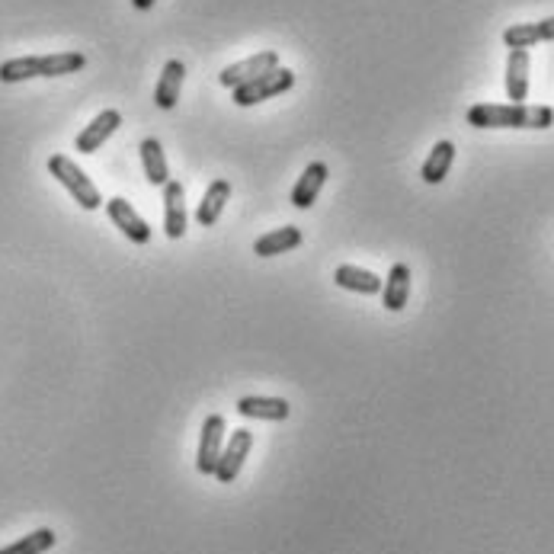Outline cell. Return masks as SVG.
Wrapping results in <instances>:
<instances>
[{"instance_id":"obj_1","label":"cell","mask_w":554,"mask_h":554,"mask_svg":"<svg viewBox=\"0 0 554 554\" xmlns=\"http://www.w3.org/2000/svg\"><path fill=\"white\" fill-rule=\"evenodd\" d=\"M471 129H551L554 109L529 103H478L468 109Z\"/></svg>"},{"instance_id":"obj_2","label":"cell","mask_w":554,"mask_h":554,"mask_svg":"<svg viewBox=\"0 0 554 554\" xmlns=\"http://www.w3.org/2000/svg\"><path fill=\"white\" fill-rule=\"evenodd\" d=\"M49 173L52 177L68 189V193L74 196V202L81 205V209L87 212H97L100 205H103V196H100V189L93 186V180L87 177V173L77 167L68 154H52L49 157Z\"/></svg>"},{"instance_id":"obj_3","label":"cell","mask_w":554,"mask_h":554,"mask_svg":"<svg viewBox=\"0 0 554 554\" xmlns=\"http://www.w3.org/2000/svg\"><path fill=\"white\" fill-rule=\"evenodd\" d=\"M292 87H295V74L289 68H273V71L260 74L257 81L231 90V97H234L237 106L247 109V106H257L263 100H273V97H279V93H289Z\"/></svg>"},{"instance_id":"obj_4","label":"cell","mask_w":554,"mask_h":554,"mask_svg":"<svg viewBox=\"0 0 554 554\" xmlns=\"http://www.w3.org/2000/svg\"><path fill=\"white\" fill-rule=\"evenodd\" d=\"M225 433H228V423L221 414H209L202 420V439H199V452H196L199 474H215L221 449H225Z\"/></svg>"},{"instance_id":"obj_5","label":"cell","mask_w":554,"mask_h":554,"mask_svg":"<svg viewBox=\"0 0 554 554\" xmlns=\"http://www.w3.org/2000/svg\"><path fill=\"white\" fill-rule=\"evenodd\" d=\"M273 68H279V55L273 49H266V52H257V55H250L244 61H237V65H228L225 71L218 74V84L225 90H237L241 84L257 81L260 74L273 71Z\"/></svg>"},{"instance_id":"obj_6","label":"cell","mask_w":554,"mask_h":554,"mask_svg":"<svg viewBox=\"0 0 554 554\" xmlns=\"http://www.w3.org/2000/svg\"><path fill=\"white\" fill-rule=\"evenodd\" d=\"M253 449V433L250 430H234L231 439L225 442V449H221V458H218V468L212 478H218L221 484H231L237 481V474H241L247 455Z\"/></svg>"},{"instance_id":"obj_7","label":"cell","mask_w":554,"mask_h":554,"mask_svg":"<svg viewBox=\"0 0 554 554\" xmlns=\"http://www.w3.org/2000/svg\"><path fill=\"white\" fill-rule=\"evenodd\" d=\"M106 212H109V221H113V225H116L125 237H129L132 244L145 247V244L151 241V225L132 209L129 199H122V196L109 199V202H106Z\"/></svg>"},{"instance_id":"obj_8","label":"cell","mask_w":554,"mask_h":554,"mask_svg":"<svg viewBox=\"0 0 554 554\" xmlns=\"http://www.w3.org/2000/svg\"><path fill=\"white\" fill-rule=\"evenodd\" d=\"M119 125H122V116H119V109H103V113L93 119L87 129L74 138V148L81 151V154H93V151H100L109 138H113L119 132Z\"/></svg>"},{"instance_id":"obj_9","label":"cell","mask_w":554,"mask_h":554,"mask_svg":"<svg viewBox=\"0 0 554 554\" xmlns=\"http://www.w3.org/2000/svg\"><path fill=\"white\" fill-rule=\"evenodd\" d=\"M186 225H189V215H186V189L183 183L170 180L164 186V234L170 241H180L186 234Z\"/></svg>"},{"instance_id":"obj_10","label":"cell","mask_w":554,"mask_h":554,"mask_svg":"<svg viewBox=\"0 0 554 554\" xmlns=\"http://www.w3.org/2000/svg\"><path fill=\"white\" fill-rule=\"evenodd\" d=\"M237 414L247 420H266V423H282L289 420L292 407L286 398H260V394H247L237 401Z\"/></svg>"},{"instance_id":"obj_11","label":"cell","mask_w":554,"mask_h":554,"mask_svg":"<svg viewBox=\"0 0 554 554\" xmlns=\"http://www.w3.org/2000/svg\"><path fill=\"white\" fill-rule=\"evenodd\" d=\"M327 177H330L327 164L324 161H311L302 177H298L295 189H292V205H295V209H311V205L318 202V193L324 189Z\"/></svg>"},{"instance_id":"obj_12","label":"cell","mask_w":554,"mask_h":554,"mask_svg":"<svg viewBox=\"0 0 554 554\" xmlns=\"http://www.w3.org/2000/svg\"><path fill=\"white\" fill-rule=\"evenodd\" d=\"M529 49H510L506 58V97L513 103H522L529 97Z\"/></svg>"},{"instance_id":"obj_13","label":"cell","mask_w":554,"mask_h":554,"mask_svg":"<svg viewBox=\"0 0 554 554\" xmlns=\"http://www.w3.org/2000/svg\"><path fill=\"white\" fill-rule=\"evenodd\" d=\"M506 49H532L535 42H554V17L538 23H516L503 33Z\"/></svg>"},{"instance_id":"obj_14","label":"cell","mask_w":554,"mask_h":554,"mask_svg":"<svg viewBox=\"0 0 554 554\" xmlns=\"http://www.w3.org/2000/svg\"><path fill=\"white\" fill-rule=\"evenodd\" d=\"M302 241H305L302 228L286 225V228H276L269 234H260L257 241H253V253H257V257H279V253H289L295 247H302Z\"/></svg>"},{"instance_id":"obj_15","label":"cell","mask_w":554,"mask_h":554,"mask_svg":"<svg viewBox=\"0 0 554 554\" xmlns=\"http://www.w3.org/2000/svg\"><path fill=\"white\" fill-rule=\"evenodd\" d=\"M183 77H186V65L180 58H170L164 71H161V81H157L154 90V103L161 109H173L180 103V90H183Z\"/></svg>"},{"instance_id":"obj_16","label":"cell","mask_w":554,"mask_h":554,"mask_svg":"<svg viewBox=\"0 0 554 554\" xmlns=\"http://www.w3.org/2000/svg\"><path fill=\"white\" fill-rule=\"evenodd\" d=\"M407 302H410V266L394 263L388 279H385V286H382V305L398 314V311H404Z\"/></svg>"},{"instance_id":"obj_17","label":"cell","mask_w":554,"mask_h":554,"mask_svg":"<svg viewBox=\"0 0 554 554\" xmlns=\"http://www.w3.org/2000/svg\"><path fill=\"white\" fill-rule=\"evenodd\" d=\"M231 199V183L228 180H212L209 189H205V196L199 202V209H196V221L202 228H212L215 221L221 218V212H225V205Z\"/></svg>"},{"instance_id":"obj_18","label":"cell","mask_w":554,"mask_h":554,"mask_svg":"<svg viewBox=\"0 0 554 554\" xmlns=\"http://www.w3.org/2000/svg\"><path fill=\"white\" fill-rule=\"evenodd\" d=\"M141 151V164H145V177L151 186H167L170 183V167H167V154L164 145L157 138H145L138 145Z\"/></svg>"},{"instance_id":"obj_19","label":"cell","mask_w":554,"mask_h":554,"mask_svg":"<svg viewBox=\"0 0 554 554\" xmlns=\"http://www.w3.org/2000/svg\"><path fill=\"white\" fill-rule=\"evenodd\" d=\"M334 282L340 289L356 292V295H378L385 286L382 279H378L375 273H369V269H362V266H340L334 273Z\"/></svg>"},{"instance_id":"obj_20","label":"cell","mask_w":554,"mask_h":554,"mask_svg":"<svg viewBox=\"0 0 554 554\" xmlns=\"http://www.w3.org/2000/svg\"><path fill=\"white\" fill-rule=\"evenodd\" d=\"M452 161H455V145L452 141H436V148L430 151V157L423 161V170H420V177L423 183H442L449 177V170H452Z\"/></svg>"},{"instance_id":"obj_21","label":"cell","mask_w":554,"mask_h":554,"mask_svg":"<svg viewBox=\"0 0 554 554\" xmlns=\"http://www.w3.org/2000/svg\"><path fill=\"white\" fill-rule=\"evenodd\" d=\"M87 65L81 52H55V55H39V77H65L77 74Z\"/></svg>"},{"instance_id":"obj_22","label":"cell","mask_w":554,"mask_h":554,"mask_svg":"<svg viewBox=\"0 0 554 554\" xmlns=\"http://www.w3.org/2000/svg\"><path fill=\"white\" fill-rule=\"evenodd\" d=\"M55 542H58V535L52 529H36V532L23 535L20 542L0 548V554H45L49 548H55Z\"/></svg>"},{"instance_id":"obj_23","label":"cell","mask_w":554,"mask_h":554,"mask_svg":"<svg viewBox=\"0 0 554 554\" xmlns=\"http://www.w3.org/2000/svg\"><path fill=\"white\" fill-rule=\"evenodd\" d=\"M132 4H135V10H151L157 0H132Z\"/></svg>"}]
</instances>
